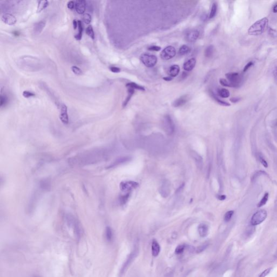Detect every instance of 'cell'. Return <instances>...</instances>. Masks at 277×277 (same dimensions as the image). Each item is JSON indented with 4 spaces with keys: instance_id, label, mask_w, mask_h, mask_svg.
<instances>
[{
    "instance_id": "cell-45",
    "label": "cell",
    "mask_w": 277,
    "mask_h": 277,
    "mask_svg": "<svg viewBox=\"0 0 277 277\" xmlns=\"http://www.w3.org/2000/svg\"><path fill=\"white\" fill-rule=\"evenodd\" d=\"M23 96H24V98H30V97H33V96H35V94L34 93H33L32 92H30V91H25L23 92Z\"/></svg>"
},
{
    "instance_id": "cell-27",
    "label": "cell",
    "mask_w": 277,
    "mask_h": 277,
    "mask_svg": "<svg viewBox=\"0 0 277 277\" xmlns=\"http://www.w3.org/2000/svg\"><path fill=\"white\" fill-rule=\"evenodd\" d=\"M78 30H79V33L75 36V39L77 40H80L82 38V32H83V27H82V24L81 21H78Z\"/></svg>"
},
{
    "instance_id": "cell-36",
    "label": "cell",
    "mask_w": 277,
    "mask_h": 277,
    "mask_svg": "<svg viewBox=\"0 0 277 277\" xmlns=\"http://www.w3.org/2000/svg\"><path fill=\"white\" fill-rule=\"evenodd\" d=\"M233 214V211H228L227 212H226L225 214V216H224V221L226 222H230Z\"/></svg>"
},
{
    "instance_id": "cell-35",
    "label": "cell",
    "mask_w": 277,
    "mask_h": 277,
    "mask_svg": "<svg viewBox=\"0 0 277 277\" xmlns=\"http://www.w3.org/2000/svg\"><path fill=\"white\" fill-rule=\"evenodd\" d=\"M86 33L87 35L89 36L90 37H91L93 40H94V39H95L94 32L93 27H91V26H89L86 28Z\"/></svg>"
},
{
    "instance_id": "cell-1",
    "label": "cell",
    "mask_w": 277,
    "mask_h": 277,
    "mask_svg": "<svg viewBox=\"0 0 277 277\" xmlns=\"http://www.w3.org/2000/svg\"><path fill=\"white\" fill-rule=\"evenodd\" d=\"M107 150L99 148L87 150L69 159L68 163L72 167H82L101 162L109 154Z\"/></svg>"
},
{
    "instance_id": "cell-50",
    "label": "cell",
    "mask_w": 277,
    "mask_h": 277,
    "mask_svg": "<svg viewBox=\"0 0 277 277\" xmlns=\"http://www.w3.org/2000/svg\"><path fill=\"white\" fill-rule=\"evenodd\" d=\"M269 33L270 35L273 37H277V32L276 30L272 29V28H269Z\"/></svg>"
},
{
    "instance_id": "cell-59",
    "label": "cell",
    "mask_w": 277,
    "mask_h": 277,
    "mask_svg": "<svg viewBox=\"0 0 277 277\" xmlns=\"http://www.w3.org/2000/svg\"><path fill=\"white\" fill-rule=\"evenodd\" d=\"M273 12L274 13H277V3L276 4H275L273 8Z\"/></svg>"
},
{
    "instance_id": "cell-61",
    "label": "cell",
    "mask_w": 277,
    "mask_h": 277,
    "mask_svg": "<svg viewBox=\"0 0 277 277\" xmlns=\"http://www.w3.org/2000/svg\"><path fill=\"white\" fill-rule=\"evenodd\" d=\"M276 257L277 258V252H276Z\"/></svg>"
},
{
    "instance_id": "cell-5",
    "label": "cell",
    "mask_w": 277,
    "mask_h": 277,
    "mask_svg": "<svg viewBox=\"0 0 277 277\" xmlns=\"http://www.w3.org/2000/svg\"><path fill=\"white\" fill-rule=\"evenodd\" d=\"M267 213L265 210H261L258 211L254 214L251 218L250 224L251 225L256 226L260 224L267 218Z\"/></svg>"
},
{
    "instance_id": "cell-8",
    "label": "cell",
    "mask_w": 277,
    "mask_h": 277,
    "mask_svg": "<svg viewBox=\"0 0 277 277\" xmlns=\"http://www.w3.org/2000/svg\"><path fill=\"white\" fill-rule=\"evenodd\" d=\"M140 60L143 64L147 67H153L157 63V56L147 54H143L140 56Z\"/></svg>"
},
{
    "instance_id": "cell-42",
    "label": "cell",
    "mask_w": 277,
    "mask_h": 277,
    "mask_svg": "<svg viewBox=\"0 0 277 277\" xmlns=\"http://www.w3.org/2000/svg\"><path fill=\"white\" fill-rule=\"evenodd\" d=\"M1 99L0 100V106L2 107L7 102L8 99H7V97L6 95H1V99Z\"/></svg>"
},
{
    "instance_id": "cell-24",
    "label": "cell",
    "mask_w": 277,
    "mask_h": 277,
    "mask_svg": "<svg viewBox=\"0 0 277 277\" xmlns=\"http://www.w3.org/2000/svg\"><path fill=\"white\" fill-rule=\"evenodd\" d=\"M49 4V2L48 1L46 0H42V1H40L38 3L37 5V12L40 13V12H42L44 9L47 7Z\"/></svg>"
},
{
    "instance_id": "cell-16",
    "label": "cell",
    "mask_w": 277,
    "mask_h": 277,
    "mask_svg": "<svg viewBox=\"0 0 277 277\" xmlns=\"http://www.w3.org/2000/svg\"><path fill=\"white\" fill-rule=\"evenodd\" d=\"M199 36V32L198 30H190L186 34V39L190 42L196 41Z\"/></svg>"
},
{
    "instance_id": "cell-39",
    "label": "cell",
    "mask_w": 277,
    "mask_h": 277,
    "mask_svg": "<svg viewBox=\"0 0 277 277\" xmlns=\"http://www.w3.org/2000/svg\"><path fill=\"white\" fill-rule=\"evenodd\" d=\"M185 246L184 245H180L177 247L175 250V252L177 254H180L184 252V251L185 249Z\"/></svg>"
},
{
    "instance_id": "cell-48",
    "label": "cell",
    "mask_w": 277,
    "mask_h": 277,
    "mask_svg": "<svg viewBox=\"0 0 277 277\" xmlns=\"http://www.w3.org/2000/svg\"><path fill=\"white\" fill-rule=\"evenodd\" d=\"M254 231H255V229L254 228L253 226H252V227H250L249 229H248L246 232V236H251L254 232Z\"/></svg>"
},
{
    "instance_id": "cell-9",
    "label": "cell",
    "mask_w": 277,
    "mask_h": 277,
    "mask_svg": "<svg viewBox=\"0 0 277 277\" xmlns=\"http://www.w3.org/2000/svg\"><path fill=\"white\" fill-rule=\"evenodd\" d=\"M176 54V50L173 46H168L165 48L160 53L161 59L164 60H170L174 57Z\"/></svg>"
},
{
    "instance_id": "cell-52",
    "label": "cell",
    "mask_w": 277,
    "mask_h": 277,
    "mask_svg": "<svg viewBox=\"0 0 277 277\" xmlns=\"http://www.w3.org/2000/svg\"><path fill=\"white\" fill-rule=\"evenodd\" d=\"M161 49V47H159V46H151L150 47L148 48V50L150 51H159Z\"/></svg>"
},
{
    "instance_id": "cell-10",
    "label": "cell",
    "mask_w": 277,
    "mask_h": 277,
    "mask_svg": "<svg viewBox=\"0 0 277 277\" xmlns=\"http://www.w3.org/2000/svg\"><path fill=\"white\" fill-rule=\"evenodd\" d=\"M138 186V184L134 181H124L120 184V187L123 192H129Z\"/></svg>"
},
{
    "instance_id": "cell-57",
    "label": "cell",
    "mask_w": 277,
    "mask_h": 277,
    "mask_svg": "<svg viewBox=\"0 0 277 277\" xmlns=\"http://www.w3.org/2000/svg\"><path fill=\"white\" fill-rule=\"evenodd\" d=\"M73 28L74 29H76V28L78 27V21L76 20H73Z\"/></svg>"
},
{
    "instance_id": "cell-21",
    "label": "cell",
    "mask_w": 277,
    "mask_h": 277,
    "mask_svg": "<svg viewBox=\"0 0 277 277\" xmlns=\"http://www.w3.org/2000/svg\"><path fill=\"white\" fill-rule=\"evenodd\" d=\"M160 252V246L159 245L158 242L155 240H153L152 243V253L153 257H157Z\"/></svg>"
},
{
    "instance_id": "cell-38",
    "label": "cell",
    "mask_w": 277,
    "mask_h": 277,
    "mask_svg": "<svg viewBox=\"0 0 277 277\" xmlns=\"http://www.w3.org/2000/svg\"><path fill=\"white\" fill-rule=\"evenodd\" d=\"M258 159H259V161L260 162L261 164L265 168H267L268 167L267 162L266 161L265 159H264L263 155L261 154V153L258 154Z\"/></svg>"
},
{
    "instance_id": "cell-12",
    "label": "cell",
    "mask_w": 277,
    "mask_h": 277,
    "mask_svg": "<svg viewBox=\"0 0 277 277\" xmlns=\"http://www.w3.org/2000/svg\"><path fill=\"white\" fill-rule=\"evenodd\" d=\"M60 119L61 120V121L64 124L68 123L69 119H68V115L67 107L64 104H62L61 106Z\"/></svg>"
},
{
    "instance_id": "cell-29",
    "label": "cell",
    "mask_w": 277,
    "mask_h": 277,
    "mask_svg": "<svg viewBox=\"0 0 277 277\" xmlns=\"http://www.w3.org/2000/svg\"><path fill=\"white\" fill-rule=\"evenodd\" d=\"M190 52V48L187 45H183L179 50V55H185Z\"/></svg>"
},
{
    "instance_id": "cell-3",
    "label": "cell",
    "mask_w": 277,
    "mask_h": 277,
    "mask_svg": "<svg viewBox=\"0 0 277 277\" xmlns=\"http://www.w3.org/2000/svg\"><path fill=\"white\" fill-rule=\"evenodd\" d=\"M66 219L68 225L71 227L73 230L76 238L77 239H80L82 234V229L78 220L74 217L69 214L66 215Z\"/></svg>"
},
{
    "instance_id": "cell-53",
    "label": "cell",
    "mask_w": 277,
    "mask_h": 277,
    "mask_svg": "<svg viewBox=\"0 0 277 277\" xmlns=\"http://www.w3.org/2000/svg\"><path fill=\"white\" fill-rule=\"evenodd\" d=\"M74 6H75V4H74V1H69V2H68V9H71V10H73V9L74 8Z\"/></svg>"
},
{
    "instance_id": "cell-47",
    "label": "cell",
    "mask_w": 277,
    "mask_h": 277,
    "mask_svg": "<svg viewBox=\"0 0 277 277\" xmlns=\"http://www.w3.org/2000/svg\"><path fill=\"white\" fill-rule=\"evenodd\" d=\"M129 197V194H126L123 196H122L120 198V202L121 204H125L126 202H127V200Z\"/></svg>"
},
{
    "instance_id": "cell-43",
    "label": "cell",
    "mask_w": 277,
    "mask_h": 277,
    "mask_svg": "<svg viewBox=\"0 0 277 277\" xmlns=\"http://www.w3.org/2000/svg\"><path fill=\"white\" fill-rule=\"evenodd\" d=\"M272 269L271 267L269 268V269H265V271H263V272H262L260 274H259V276H258V277H266V276H267V275H268V274H269L271 272V271H272Z\"/></svg>"
},
{
    "instance_id": "cell-37",
    "label": "cell",
    "mask_w": 277,
    "mask_h": 277,
    "mask_svg": "<svg viewBox=\"0 0 277 277\" xmlns=\"http://www.w3.org/2000/svg\"><path fill=\"white\" fill-rule=\"evenodd\" d=\"M82 20L85 24H90L91 21V15L88 13L84 14L82 17Z\"/></svg>"
},
{
    "instance_id": "cell-2",
    "label": "cell",
    "mask_w": 277,
    "mask_h": 277,
    "mask_svg": "<svg viewBox=\"0 0 277 277\" xmlns=\"http://www.w3.org/2000/svg\"><path fill=\"white\" fill-rule=\"evenodd\" d=\"M269 20L267 17L262 18L253 24L249 29L248 33L251 35H259L265 31L267 26Z\"/></svg>"
},
{
    "instance_id": "cell-13",
    "label": "cell",
    "mask_w": 277,
    "mask_h": 277,
    "mask_svg": "<svg viewBox=\"0 0 277 277\" xmlns=\"http://www.w3.org/2000/svg\"><path fill=\"white\" fill-rule=\"evenodd\" d=\"M190 154L195 162L197 167L199 170H202L203 167V160L202 157L194 150L190 151Z\"/></svg>"
},
{
    "instance_id": "cell-32",
    "label": "cell",
    "mask_w": 277,
    "mask_h": 277,
    "mask_svg": "<svg viewBox=\"0 0 277 277\" xmlns=\"http://www.w3.org/2000/svg\"><path fill=\"white\" fill-rule=\"evenodd\" d=\"M269 197V193H266L265 195H264V197L261 199V200L260 201V202L258 203V204L257 205L258 207H260L261 206L265 205L266 204V202H267V201H268Z\"/></svg>"
},
{
    "instance_id": "cell-25",
    "label": "cell",
    "mask_w": 277,
    "mask_h": 277,
    "mask_svg": "<svg viewBox=\"0 0 277 277\" xmlns=\"http://www.w3.org/2000/svg\"><path fill=\"white\" fill-rule=\"evenodd\" d=\"M105 237L108 242H111L113 239V233L110 227H107L105 230Z\"/></svg>"
},
{
    "instance_id": "cell-7",
    "label": "cell",
    "mask_w": 277,
    "mask_h": 277,
    "mask_svg": "<svg viewBox=\"0 0 277 277\" xmlns=\"http://www.w3.org/2000/svg\"><path fill=\"white\" fill-rule=\"evenodd\" d=\"M225 76L227 80L232 84V87H238L240 86L242 82V78L238 73H228L226 74Z\"/></svg>"
},
{
    "instance_id": "cell-14",
    "label": "cell",
    "mask_w": 277,
    "mask_h": 277,
    "mask_svg": "<svg viewBox=\"0 0 277 277\" xmlns=\"http://www.w3.org/2000/svg\"><path fill=\"white\" fill-rule=\"evenodd\" d=\"M87 3L86 1L79 0L75 2V9L79 14H83L86 11Z\"/></svg>"
},
{
    "instance_id": "cell-15",
    "label": "cell",
    "mask_w": 277,
    "mask_h": 277,
    "mask_svg": "<svg viewBox=\"0 0 277 277\" xmlns=\"http://www.w3.org/2000/svg\"><path fill=\"white\" fill-rule=\"evenodd\" d=\"M188 99L189 98L188 95H183L180 98L175 100L173 102L172 105L174 107H181L184 105L188 101Z\"/></svg>"
},
{
    "instance_id": "cell-62",
    "label": "cell",
    "mask_w": 277,
    "mask_h": 277,
    "mask_svg": "<svg viewBox=\"0 0 277 277\" xmlns=\"http://www.w3.org/2000/svg\"><path fill=\"white\" fill-rule=\"evenodd\" d=\"M276 126H277V123H276Z\"/></svg>"
},
{
    "instance_id": "cell-46",
    "label": "cell",
    "mask_w": 277,
    "mask_h": 277,
    "mask_svg": "<svg viewBox=\"0 0 277 277\" xmlns=\"http://www.w3.org/2000/svg\"><path fill=\"white\" fill-rule=\"evenodd\" d=\"M266 174L265 172L262 171V170H260V171H258L256 173H255V174L253 175V177H252V181H253V180H256V179L258 177L259 175H261V174Z\"/></svg>"
},
{
    "instance_id": "cell-34",
    "label": "cell",
    "mask_w": 277,
    "mask_h": 277,
    "mask_svg": "<svg viewBox=\"0 0 277 277\" xmlns=\"http://www.w3.org/2000/svg\"><path fill=\"white\" fill-rule=\"evenodd\" d=\"M214 52V47L212 45L207 47L205 51V55L207 57H210L212 55Z\"/></svg>"
},
{
    "instance_id": "cell-26",
    "label": "cell",
    "mask_w": 277,
    "mask_h": 277,
    "mask_svg": "<svg viewBox=\"0 0 277 277\" xmlns=\"http://www.w3.org/2000/svg\"><path fill=\"white\" fill-rule=\"evenodd\" d=\"M218 93L219 95L222 98H227L230 96V91L225 88L218 89Z\"/></svg>"
},
{
    "instance_id": "cell-22",
    "label": "cell",
    "mask_w": 277,
    "mask_h": 277,
    "mask_svg": "<svg viewBox=\"0 0 277 277\" xmlns=\"http://www.w3.org/2000/svg\"><path fill=\"white\" fill-rule=\"evenodd\" d=\"M45 25H46V22L44 21L36 23L34 26V31L35 32V33L36 34H40V33L44 29L45 27Z\"/></svg>"
},
{
    "instance_id": "cell-11",
    "label": "cell",
    "mask_w": 277,
    "mask_h": 277,
    "mask_svg": "<svg viewBox=\"0 0 277 277\" xmlns=\"http://www.w3.org/2000/svg\"><path fill=\"white\" fill-rule=\"evenodd\" d=\"M1 20L4 24H8L9 26H12L15 24L17 21L16 17L13 15L9 13L3 14L1 17Z\"/></svg>"
},
{
    "instance_id": "cell-41",
    "label": "cell",
    "mask_w": 277,
    "mask_h": 277,
    "mask_svg": "<svg viewBox=\"0 0 277 277\" xmlns=\"http://www.w3.org/2000/svg\"><path fill=\"white\" fill-rule=\"evenodd\" d=\"M220 83L223 86L225 87H233L232 84L230 83V82L225 79H220Z\"/></svg>"
},
{
    "instance_id": "cell-30",
    "label": "cell",
    "mask_w": 277,
    "mask_h": 277,
    "mask_svg": "<svg viewBox=\"0 0 277 277\" xmlns=\"http://www.w3.org/2000/svg\"><path fill=\"white\" fill-rule=\"evenodd\" d=\"M211 96H212V97L213 98L214 100L217 103H219V105H222V106H230V103H228V102H226L225 101H222V100L219 99L218 97H217V96H215V95L214 94L213 92L211 93Z\"/></svg>"
},
{
    "instance_id": "cell-17",
    "label": "cell",
    "mask_w": 277,
    "mask_h": 277,
    "mask_svg": "<svg viewBox=\"0 0 277 277\" xmlns=\"http://www.w3.org/2000/svg\"><path fill=\"white\" fill-rule=\"evenodd\" d=\"M196 64V59L195 58H192L188 60L187 62L184 64L183 68L185 71H191L193 68Z\"/></svg>"
},
{
    "instance_id": "cell-56",
    "label": "cell",
    "mask_w": 277,
    "mask_h": 277,
    "mask_svg": "<svg viewBox=\"0 0 277 277\" xmlns=\"http://www.w3.org/2000/svg\"><path fill=\"white\" fill-rule=\"evenodd\" d=\"M240 100V98H231L230 99V101L232 102V103H237L238 101H239Z\"/></svg>"
},
{
    "instance_id": "cell-31",
    "label": "cell",
    "mask_w": 277,
    "mask_h": 277,
    "mask_svg": "<svg viewBox=\"0 0 277 277\" xmlns=\"http://www.w3.org/2000/svg\"><path fill=\"white\" fill-rule=\"evenodd\" d=\"M126 87H127V88H133V89H138V90L142 91H145V89L144 87H143V86H140V85H138V84L133 83V82L127 83V84H126Z\"/></svg>"
},
{
    "instance_id": "cell-55",
    "label": "cell",
    "mask_w": 277,
    "mask_h": 277,
    "mask_svg": "<svg viewBox=\"0 0 277 277\" xmlns=\"http://www.w3.org/2000/svg\"><path fill=\"white\" fill-rule=\"evenodd\" d=\"M110 70L112 72L115 73H119L120 71H121V70L119 68L116 67H111L110 68Z\"/></svg>"
},
{
    "instance_id": "cell-60",
    "label": "cell",
    "mask_w": 277,
    "mask_h": 277,
    "mask_svg": "<svg viewBox=\"0 0 277 277\" xmlns=\"http://www.w3.org/2000/svg\"><path fill=\"white\" fill-rule=\"evenodd\" d=\"M163 80H166V81H170V80H172V78H163Z\"/></svg>"
},
{
    "instance_id": "cell-58",
    "label": "cell",
    "mask_w": 277,
    "mask_h": 277,
    "mask_svg": "<svg viewBox=\"0 0 277 277\" xmlns=\"http://www.w3.org/2000/svg\"><path fill=\"white\" fill-rule=\"evenodd\" d=\"M218 199L220 200H224L226 199V196L224 195H219L218 197Z\"/></svg>"
},
{
    "instance_id": "cell-6",
    "label": "cell",
    "mask_w": 277,
    "mask_h": 277,
    "mask_svg": "<svg viewBox=\"0 0 277 277\" xmlns=\"http://www.w3.org/2000/svg\"><path fill=\"white\" fill-rule=\"evenodd\" d=\"M163 128L168 135H172L175 131V125L170 116L167 115L163 120Z\"/></svg>"
},
{
    "instance_id": "cell-20",
    "label": "cell",
    "mask_w": 277,
    "mask_h": 277,
    "mask_svg": "<svg viewBox=\"0 0 277 277\" xmlns=\"http://www.w3.org/2000/svg\"><path fill=\"white\" fill-rule=\"evenodd\" d=\"M168 182V181H165L161 187V190L160 191V193L165 198L167 197L170 192V185Z\"/></svg>"
},
{
    "instance_id": "cell-23",
    "label": "cell",
    "mask_w": 277,
    "mask_h": 277,
    "mask_svg": "<svg viewBox=\"0 0 277 277\" xmlns=\"http://www.w3.org/2000/svg\"><path fill=\"white\" fill-rule=\"evenodd\" d=\"M180 72V67L178 65L174 64L171 66L169 71V74L171 77H176Z\"/></svg>"
},
{
    "instance_id": "cell-33",
    "label": "cell",
    "mask_w": 277,
    "mask_h": 277,
    "mask_svg": "<svg viewBox=\"0 0 277 277\" xmlns=\"http://www.w3.org/2000/svg\"><path fill=\"white\" fill-rule=\"evenodd\" d=\"M217 8H218L217 4L216 3H214L212 5L211 10L210 12V16H209L210 19H213L216 15V14L217 12Z\"/></svg>"
},
{
    "instance_id": "cell-51",
    "label": "cell",
    "mask_w": 277,
    "mask_h": 277,
    "mask_svg": "<svg viewBox=\"0 0 277 277\" xmlns=\"http://www.w3.org/2000/svg\"><path fill=\"white\" fill-rule=\"evenodd\" d=\"M253 65V62H252V61H250L249 62L248 64H247L245 66V67L244 68V70H243V71L244 72H246V71H247L249 70V68L251 67H252V66Z\"/></svg>"
},
{
    "instance_id": "cell-54",
    "label": "cell",
    "mask_w": 277,
    "mask_h": 277,
    "mask_svg": "<svg viewBox=\"0 0 277 277\" xmlns=\"http://www.w3.org/2000/svg\"><path fill=\"white\" fill-rule=\"evenodd\" d=\"M165 277H173V272L172 269H168L165 273Z\"/></svg>"
},
{
    "instance_id": "cell-19",
    "label": "cell",
    "mask_w": 277,
    "mask_h": 277,
    "mask_svg": "<svg viewBox=\"0 0 277 277\" xmlns=\"http://www.w3.org/2000/svg\"><path fill=\"white\" fill-rule=\"evenodd\" d=\"M130 160H131V158H129V157H127L119 158L117 159L115 161H114L112 163H111L109 166H108V168H113V167L119 166L120 165L123 164V163L129 161Z\"/></svg>"
},
{
    "instance_id": "cell-4",
    "label": "cell",
    "mask_w": 277,
    "mask_h": 277,
    "mask_svg": "<svg viewBox=\"0 0 277 277\" xmlns=\"http://www.w3.org/2000/svg\"><path fill=\"white\" fill-rule=\"evenodd\" d=\"M138 247L137 246H135L133 251L128 256L126 260L125 261V263L123 264V266L120 269V273H119V277H123V276L124 275V274L126 273V272L127 271V269H128L129 266L131 265V264L133 262V261L138 256Z\"/></svg>"
},
{
    "instance_id": "cell-44",
    "label": "cell",
    "mask_w": 277,
    "mask_h": 277,
    "mask_svg": "<svg viewBox=\"0 0 277 277\" xmlns=\"http://www.w3.org/2000/svg\"><path fill=\"white\" fill-rule=\"evenodd\" d=\"M207 246H208V245H207V244H205V245H202L199 246L196 249V252L197 253H200L202 252L205 249H206Z\"/></svg>"
},
{
    "instance_id": "cell-49",
    "label": "cell",
    "mask_w": 277,
    "mask_h": 277,
    "mask_svg": "<svg viewBox=\"0 0 277 277\" xmlns=\"http://www.w3.org/2000/svg\"><path fill=\"white\" fill-rule=\"evenodd\" d=\"M273 77L275 82L277 83V64H276L273 71Z\"/></svg>"
},
{
    "instance_id": "cell-28",
    "label": "cell",
    "mask_w": 277,
    "mask_h": 277,
    "mask_svg": "<svg viewBox=\"0 0 277 277\" xmlns=\"http://www.w3.org/2000/svg\"><path fill=\"white\" fill-rule=\"evenodd\" d=\"M128 96H127V98L125 100V102L123 103V107H125L126 106L129 101L130 100V99H131L132 96L133 95L134 93V89L132 88H128Z\"/></svg>"
},
{
    "instance_id": "cell-40",
    "label": "cell",
    "mask_w": 277,
    "mask_h": 277,
    "mask_svg": "<svg viewBox=\"0 0 277 277\" xmlns=\"http://www.w3.org/2000/svg\"><path fill=\"white\" fill-rule=\"evenodd\" d=\"M72 71L77 75H81L82 74V71L81 70V69L76 66H72L71 68Z\"/></svg>"
},
{
    "instance_id": "cell-18",
    "label": "cell",
    "mask_w": 277,
    "mask_h": 277,
    "mask_svg": "<svg viewBox=\"0 0 277 277\" xmlns=\"http://www.w3.org/2000/svg\"><path fill=\"white\" fill-rule=\"evenodd\" d=\"M198 231L201 237H206L208 232V227L205 224H200L198 226Z\"/></svg>"
}]
</instances>
